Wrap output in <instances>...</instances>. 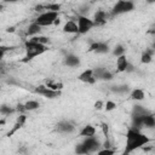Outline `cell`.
Returning <instances> with one entry per match:
<instances>
[{
    "label": "cell",
    "mask_w": 155,
    "mask_h": 155,
    "mask_svg": "<svg viewBox=\"0 0 155 155\" xmlns=\"http://www.w3.org/2000/svg\"><path fill=\"white\" fill-rule=\"evenodd\" d=\"M150 142L149 137L140 132V130L130 127L126 132V143H125V150L124 155H128L132 151L143 148Z\"/></svg>",
    "instance_id": "6da1fadb"
},
{
    "label": "cell",
    "mask_w": 155,
    "mask_h": 155,
    "mask_svg": "<svg viewBox=\"0 0 155 155\" xmlns=\"http://www.w3.org/2000/svg\"><path fill=\"white\" fill-rule=\"evenodd\" d=\"M102 149V142L94 136L90 138H84V140L75 147L76 155H91Z\"/></svg>",
    "instance_id": "7a4b0ae2"
},
{
    "label": "cell",
    "mask_w": 155,
    "mask_h": 155,
    "mask_svg": "<svg viewBox=\"0 0 155 155\" xmlns=\"http://www.w3.org/2000/svg\"><path fill=\"white\" fill-rule=\"evenodd\" d=\"M24 50H25V57H24L23 62H28V61L34 59L35 57L44 54L48 48L45 45H40V44L34 42L30 39H28L27 41H24Z\"/></svg>",
    "instance_id": "3957f363"
},
{
    "label": "cell",
    "mask_w": 155,
    "mask_h": 155,
    "mask_svg": "<svg viewBox=\"0 0 155 155\" xmlns=\"http://www.w3.org/2000/svg\"><path fill=\"white\" fill-rule=\"evenodd\" d=\"M39 27H50L53 24H59V12H53V11H45L41 12L34 21Z\"/></svg>",
    "instance_id": "277c9868"
},
{
    "label": "cell",
    "mask_w": 155,
    "mask_h": 155,
    "mask_svg": "<svg viewBox=\"0 0 155 155\" xmlns=\"http://www.w3.org/2000/svg\"><path fill=\"white\" fill-rule=\"evenodd\" d=\"M134 10V2L130 0H119L114 4V6L110 10V16H119L124 13H128Z\"/></svg>",
    "instance_id": "5b68a950"
},
{
    "label": "cell",
    "mask_w": 155,
    "mask_h": 155,
    "mask_svg": "<svg viewBox=\"0 0 155 155\" xmlns=\"http://www.w3.org/2000/svg\"><path fill=\"white\" fill-rule=\"evenodd\" d=\"M76 25H78V34H81V35L87 34L94 27L92 19L88 18L86 15H84V16L82 15H79L78 16V18H76Z\"/></svg>",
    "instance_id": "8992f818"
},
{
    "label": "cell",
    "mask_w": 155,
    "mask_h": 155,
    "mask_svg": "<svg viewBox=\"0 0 155 155\" xmlns=\"http://www.w3.org/2000/svg\"><path fill=\"white\" fill-rule=\"evenodd\" d=\"M76 127L75 125L70 121V120H61L56 124V131L63 134H70L73 132H75Z\"/></svg>",
    "instance_id": "52a82bcc"
},
{
    "label": "cell",
    "mask_w": 155,
    "mask_h": 155,
    "mask_svg": "<svg viewBox=\"0 0 155 155\" xmlns=\"http://www.w3.org/2000/svg\"><path fill=\"white\" fill-rule=\"evenodd\" d=\"M88 51L98 53V54H105L110 52V46L104 41H93L90 44Z\"/></svg>",
    "instance_id": "ba28073f"
},
{
    "label": "cell",
    "mask_w": 155,
    "mask_h": 155,
    "mask_svg": "<svg viewBox=\"0 0 155 155\" xmlns=\"http://www.w3.org/2000/svg\"><path fill=\"white\" fill-rule=\"evenodd\" d=\"M34 92L41 97H45V98H48V99H54V98H58L61 96V92L58 91H52L50 88H47L45 85H39L38 87H35Z\"/></svg>",
    "instance_id": "9c48e42d"
},
{
    "label": "cell",
    "mask_w": 155,
    "mask_h": 155,
    "mask_svg": "<svg viewBox=\"0 0 155 155\" xmlns=\"http://www.w3.org/2000/svg\"><path fill=\"white\" fill-rule=\"evenodd\" d=\"M109 17H110V15H109L107 11H104V10H102V8H98V10L93 13L92 22H93L94 27H102V25H104V24L108 22Z\"/></svg>",
    "instance_id": "30bf717a"
},
{
    "label": "cell",
    "mask_w": 155,
    "mask_h": 155,
    "mask_svg": "<svg viewBox=\"0 0 155 155\" xmlns=\"http://www.w3.org/2000/svg\"><path fill=\"white\" fill-rule=\"evenodd\" d=\"M93 75H94L96 80H102V81H110L114 78L113 73L110 70H108L107 68H104V67L94 68L93 69Z\"/></svg>",
    "instance_id": "8fae6325"
},
{
    "label": "cell",
    "mask_w": 155,
    "mask_h": 155,
    "mask_svg": "<svg viewBox=\"0 0 155 155\" xmlns=\"http://www.w3.org/2000/svg\"><path fill=\"white\" fill-rule=\"evenodd\" d=\"M78 79H79L81 82L87 84V85H94V84L97 82V80L94 79V75H93V69H92V68H88V69L82 70V71L79 74Z\"/></svg>",
    "instance_id": "7c38bea8"
},
{
    "label": "cell",
    "mask_w": 155,
    "mask_h": 155,
    "mask_svg": "<svg viewBox=\"0 0 155 155\" xmlns=\"http://www.w3.org/2000/svg\"><path fill=\"white\" fill-rule=\"evenodd\" d=\"M63 63H64V65H67V67H69V68H78V67H80V64H81V59H80V57H79L78 54H75V53H67V54L64 56Z\"/></svg>",
    "instance_id": "4fadbf2b"
},
{
    "label": "cell",
    "mask_w": 155,
    "mask_h": 155,
    "mask_svg": "<svg viewBox=\"0 0 155 155\" xmlns=\"http://www.w3.org/2000/svg\"><path fill=\"white\" fill-rule=\"evenodd\" d=\"M128 64H130V61L128 58L126 57V54L124 56H120L116 58V62H115V67H116V70L119 73H125L128 68Z\"/></svg>",
    "instance_id": "5bb4252c"
},
{
    "label": "cell",
    "mask_w": 155,
    "mask_h": 155,
    "mask_svg": "<svg viewBox=\"0 0 155 155\" xmlns=\"http://www.w3.org/2000/svg\"><path fill=\"white\" fill-rule=\"evenodd\" d=\"M96 127L91 124L85 125L80 131H79V136L82 138H90V137H94L96 136Z\"/></svg>",
    "instance_id": "9a60e30c"
},
{
    "label": "cell",
    "mask_w": 155,
    "mask_h": 155,
    "mask_svg": "<svg viewBox=\"0 0 155 155\" xmlns=\"http://www.w3.org/2000/svg\"><path fill=\"white\" fill-rule=\"evenodd\" d=\"M25 122H27V116L24 115V114H21L17 119H16V122H15V125H13V127H12V130L7 133V136L8 137H11L13 133H16L19 128H22L24 125H25Z\"/></svg>",
    "instance_id": "2e32d148"
},
{
    "label": "cell",
    "mask_w": 155,
    "mask_h": 155,
    "mask_svg": "<svg viewBox=\"0 0 155 155\" xmlns=\"http://www.w3.org/2000/svg\"><path fill=\"white\" fill-rule=\"evenodd\" d=\"M130 98L132 101H136V102H140L145 98V92L143 88H139V87H134L130 91Z\"/></svg>",
    "instance_id": "e0dca14e"
},
{
    "label": "cell",
    "mask_w": 155,
    "mask_h": 155,
    "mask_svg": "<svg viewBox=\"0 0 155 155\" xmlns=\"http://www.w3.org/2000/svg\"><path fill=\"white\" fill-rule=\"evenodd\" d=\"M45 86L52 91H58V92H62L64 85L62 81H58V80H53V79H48L45 81Z\"/></svg>",
    "instance_id": "ac0fdd59"
},
{
    "label": "cell",
    "mask_w": 155,
    "mask_h": 155,
    "mask_svg": "<svg viewBox=\"0 0 155 155\" xmlns=\"http://www.w3.org/2000/svg\"><path fill=\"white\" fill-rule=\"evenodd\" d=\"M150 111L145 108V107H143V105H140V104H134L133 107H132V110H131V116H137V117H140V116H144V115H147V114H149Z\"/></svg>",
    "instance_id": "d6986e66"
},
{
    "label": "cell",
    "mask_w": 155,
    "mask_h": 155,
    "mask_svg": "<svg viewBox=\"0 0 155 155\" xmlns=\"http://www.w3.org/2000/svg\"><path fill=\"white\" fill-rule=\"evenodd\" d=\"M63 33L65 34H78V25L75 21H67L62 28Z\"/></svg>",
    "instance_id": "ffe728a7"
},
{
    "label": "cell",
    "mask_w": 155,
    "mask_h": 155,
    "mask_svg": "<svg viewBox=\"0 0 155 155\" xmlns=\"http://www.w3.org/2000/svg\"><path fill=\"white\" fill-rule=\"evenodd\" d=\"M142 127H145V128H154L155 127V116L153 113H149L145 116H143Z\"/></svg>",
    "instance_id": "44dd1931"
},
{
    "label": "cell",
    "mask_w": 155,
    "mask_h": 155,
    "mask_svg": "<svg viewBox=\"0 0 155 155\" xmlns=\"http://www.w3.org/2000/svg\"><path fill=\"white\" fill-rule=\"evenodd\" d=\"M110 91L116 93V94H126V93H130L131 87L128 85H125V84L114 85V86H110Z\"/></svg>",
    "instance_id": "7402d4cb"
},
{
    "label": "cell",
    "mask_w": 155,
    "mask_h": 155,
    "mask_svg": "<svg viewBox=\"0 0 155 155\" xmlns=\"http://www.w3.org/2000/svg\"><path fill=\"white\" fill-rule=\"evenodd\" d=\"M40 33H41V27H39V25H38L36 23H34V22H31V23L28 25L27 30H25V34H27L29 38L40 35Z\"/></svg>",
    "instance_id": "603a6c76"
},
{
    "label": "cell",
    "mask_w": 155,
    "mask_h": 155,
    "mask_svg": "<svg viewBox=\"0 0 155 155\" xmlns=\"http://www.w3.org/2000/svg\"><path fill=\"white\" fill-rule=\"evenodd\" d=\"M23 107H24V110L25 111H34V110H36V109L40 108V103L36 99H29V101H27L23 104Z\"/></svg>",
    "instance_id": "cb8c5ba5"
},
{
    "label": "cell",
    "mask_w": 155,
    "mask_h": 155,
    "mask_svg": "<svg viewBox=\"0 0 155 155\" xmlns=\"http://www.w3.org/2000/svg\"><path fill=\"white\" fill-rule=\"evenodd\" d=\"M111 53H113V56H115L116 58L120 57V56H124V54L126 53V47H125L122 44H117V45H115V46L113 47Z\"/></svg>",
    "instance_id": "d4e9b609"
},
{
    "label": "cell",
    "mask_w": 155,
    "mask_h": 155,
    "mask_svg": "<svg viewBox=\"0 0 155 155\" xmlns=\"http://www.w3.org/2000/svg\"><path fill=\"white\" fill-rule=\"evenodd\" d=\"M151 61H153V51H150V50L143 51L140 54V62L143 64H149Z\"/></svg>",
    "instance_id": "484cf974"
},
{
    "label": "cell",
    "mask_w": 155,
    "mask_h": 155,
    "mask_svg": "<svg viewBox=\"0 0 155 155\" xmlns=\"http://www.w3.org/2000/svg\"><path fill=\"white\" fill-rule=\"evenodd\" d=\"M30 40L34 41V42H38V44H40V45H45V46H47V44H50V38H47V36H45V35H41V34L30 38Z\"/></svg>",
    "instance_id": "4316f807"
},
{
    "label": "cell",
    "mask_w": 155,
    "mask_h": 155,
    "mask_svg": "<svg viewBox=\"0 0 155 155\" xmlns=\"http://www.w3.org/2000/svg\"><path fill=\"white\" fill-rule=\"evenodd\" d=\"M15 110H16V109L12 108V107L8 105V104H1V105H0V114L4 115V116H7V115L15 113Z\"/></svg>",
    "instance_id": "83f0119b"
},
{
    "label": "cell",
    "mask_w": 155,
    "mask_h": 155,
    "mask_svg": "<svg viewBox=\"0 0 155 155\" xmlns=\"http://www.w3.org/2000/svg\"><path fill=\"white\" fill-rule=\"evenodd\" d=\"M116 107H117V104L114 102V101H111V99H108L105 103H104V110H107V111H111V110H114V109H116Z\"/></svg>",
    "instance_id": "f1b7e54d"
},
{
    "label": "cell",
    "mask_w": 155,
    "mask_h": 155,
    "mask_svg": "<svg viewBox=\"0 0 155 155\" xmlns=\"http://www.w3.org/2000/svg\"><path fill=\"white\" fill-rule=\"evenodd\" d=\"M96 154L97 155H114L115 154V150L111 149V148H102Z\"/></svg>",
    "instance_id": "f546056e"
},
{
    "label": "cell",
    "mask_w": 155,
    "mask_h": 155,
    "mask_svg": "<svg viewBox=\"0 0 155 155\" xmlns=\"http://www.w3.org/2000/svg\"><path fill=\"white\" fill-rule=\"evenodd\" d=\"M11 48H12L11 46L8 47V46H4V45H0V61H1L2 58H4V56H5V53H6L7 51H10Z\"/></svg>",
    "instance_id": "4dcf8cb0"
},
{
    "label": "cell",
    "mask_w": 155,
    "mask_h": 155,
    "mask_svg": "<svg viewBox=\"0 0 155 155\" xmlns=\"http://www.w3.org/2000/svg\"><path fill=\"white\" fill-rule=\"evenodd\" d=\"M93 108H94L96 110H101V109H103V108H104V102H102V101H97V102L93 104Z\"/></svg>",
    "instance_id": "1f68e13d"
},
{
    "label": "cell",
    "mask_w": 155,
    "mask_h": 155,
    "mask_svg": "<svg viewBox=\"0 0 155 155\" xmlns=\"http://www.w3.org/2000/svg\"><path fill=\"white\" fill-rule=\"evenodd\" d=\"M102 130H103V133H104V136L108 138V136H109V126H108V124H102Z\"/></svg>",
    "instance_id": "d6a6232c"
},
{
    "label": "cell",
    "mask_w": 155,
    "mask_h": 155,
    "mask_svg": "<svg viewBox=\"0 0 155 155\" xmlns=\"http://www.w3.org/2000/svg\"><path fill=\"white\" fill-rule=\"evenodd\" d=\"M6 31H7V33H15V31H16V28H15V27H7V28H6Z\"/></svg>",
    "instance_id": "836d02e7"
},
{
    "label": "cell",
    "mask_w": 155,
    "mask_h": 155,
    "mask_svg": "<svg viewBox=\"0 0 155 155\" xmlns=\"http://www.w3.org/2000/svg\"><path fill=\"white\" fill-rule=\"evenodd\" d=\"M134 70V68H133V65L130 63L128 64V68H127V70H126V73H131V71H133Z\"/></svg>",
    "instance_id": "e575fe53"
},
{
    "label": "cell",
    "mask_w": 155,
    "mask_h": 155,
    "mask_svg": "<svg viewBox=\"0 0 155 155\" xmlns=\"http://www.w3.org/2000/svg\"><path fill=\"white\" fill-rule=\"evenodd\" d=\"M2 8H4V6H2V4H0V11H2Z\"/></svg>",
    "instance_id": "d590c367"
},
{
    "label": "cell",
    "mask_w": 155,
    "mask_h": 155,
    "mask_svg": "<svg viewBox=\"0 0 155 155\" xmlns=\"http://www.w3.org/2000/svg\"><path fill=\"white\" fill-rule=\"evenodd\" d=\"M1 41H2V39H1V36H0V45H1Z\"/></svg>",
    "instance_id": "8d00e7d4"
}]
</instances>
